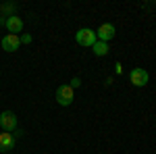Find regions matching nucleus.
I'll return each instance as SVG.
<instances>
[{
  "label": "nucleus",
  "mask_w": 156,
  "mask_h": 154,
  "mask_svg": "<svg viewBox=\"0 0 156 154\" xmlns=\"http://www.w3.org/2000/svg\"><path fill=\"white\" fill-rule=\"evenodd\" d=\"M75 40H77V44H79V46H83V48H92L98 42L96 31H94V29H90V27H81V29L75 34Z\"/></svg>",
  "instance_id": "obj_1"
},
{
  "label": "nucleus",
  "mask_w": 156,
  "mask_h": 154,
  "mask_svg": "<svg viewBox=\"0 0 156 154\" xmlns=\"http://www.w3.org/2000/svg\"><path fill=\"white\" fill-rule=\"evenodd\" d=\"M73 100H75V92H73L71 85H60L56 90V102L60 106H71Z\"/></svg>",
  "instance_id": "obj_2"
},
{
  "label": "nucleus",
  "mask_w": 156,
  "mask_h": 154,
  "mask_svg": "<svg viewBox=\"0 0 156 154\" xmlns=\"http://www.w3.org/2000/svg\"><path fill=\"white\" fill-rule=\"evenodd\" d=\"M0 127L6 131V133H15L17 129V117H15V113L11 110H4V113H0Z\"/></svg>",
  "instance_id": "obj_3"
},
{
  "label": "nucleus",
  "mask_w": 156,
  "mask_h": 154,
  "mask_svg": "<svg viewBox=\"0 0 156 154\" xmlns=\"http://www.w3.org/2000/svg\"><path fill=\"white\" fill-rule=\"evenodd\" d=\"M2 27H6L9 34H12V36H19V34L23 31V19H21L19 15L4 17V25H2Z\"/></svg>",
  "instance_id": "obj_4"
},
{
  "label": "nucleus",
  "mask_w": 156,
  "mask_h": 154,
  "mask_svg": "<svg viewBox=\"0 0 156 154\" xmlns=\"http://www.w3.org/2000/svg\"><path fill=\"white\" fill-rule=\"evenodd\" d=\"M129 81H131L133 85H137V88H144L146 83L150 81V75H148L146 69L137 67V69H133V71L129 73Z\"/></svg>",
  "instance_id": "obj_5"
},
{
  "label": "nucleus",
  "mask_w": 156,
  "mask_h": 154,
  "mask_svg": "<svg viewBox=\"0 0 156 154\" xmlns=\"http://www.w3.org/2000/svg\"><path fill=\"white\" fill-rule=\"evenodd\" d=\"M0 44H2V50H6V52H17L19 46H21V40H19V36L9 34V36H4L0 40Z\"/></svg>",
  "instance_id": "obj_6"
},
{
  "label": "nucleus",
  "mask_w": 156,
  "mask_h": 154,
  "mask_svg": "<svg viewBox=\"0 0 156 154\" xmlns=\"http://www.w3.org/2000/svg\"><path fill=\"white\" fill-rule=\"evenodd\" d=\"M115 36H117V29H115V25H112V23L100 25V29L96 31V38L100 40V42H108V40H112Z\"/></svg>",
  "instance_id": "obj_7"
},
{
  "label": "nucleus",
  "mask_w": 156,
  "mask_h": 154,
  "mask_svg": "<svg viewBox=\"0 0 156 154\" xmlns=\"http://www.w3.org/2000/svg\"><path fill=\"white\" fill-rule=\"evenodd\" d=\"M12 146H15V138H12V133H0V152H9L12 150Z\"/></svg>",
  "instance_id": "obj_8"
},
{
  "label": "nucleus",
  "mask_w": 156,
  "mask_h": 154,
  "mask_svg": "<svg viewBox=\"0 0 156 154\" xmlns=\"http://www.w3.org/2000/svg\"><path fill=\"white\" fill-rule=\"evenodd\" d=\"M92 50H94V54H96V56H106V54H108V44L98 40L96 44L92 46Z\"/></svg>",
  "instance_id": "obj_9"
},
{
  "label": "nucleus",
  "mask_w": 156,
  "mask_h": 154,
  "mask_svg": "<svg viewBox=\"0 0 156 154\" xmlns=\"http://www.w3.org/2000/svg\"><path fill=\"white\" fill-rule=\"evenodd\" d=\"M0 13H9L6 17H11V15H17V13H15V4H12V2H9V4H0Z\"/></svg>",
  "instance_id": "obj_10"
},
{
  "label": "nucleus",
  "mask_w": 156,
  "mask_h": 154,
  "mask_svg": "<svg viewBox=\"0 0 156 154\" xmlns=\"http://www.w3.org/2000/svg\"><path fill=\"white\" fill-rule=\"evenodd\" d=\"M79 85H81V79H79V77H75V79L71 81V88L75 90V88H79Z\"/></svg>",
  "instance_id": "obj_11"
},
{
  "label": "nucleus",
  "mask_w": 156,
  "mask_h": 154,
  "mask_svg": "<svg viewBox=\"0 0 156 154\" xmlns=\"http://www.w3.org/2000/svg\"><path fill=\"white\" fill-rule=\"evenodd\" d=\"M19 40H21V44H29L31 42V36H21Z\"/></svg>",
  "instance_id": "obj_12"
}]
</instances>
